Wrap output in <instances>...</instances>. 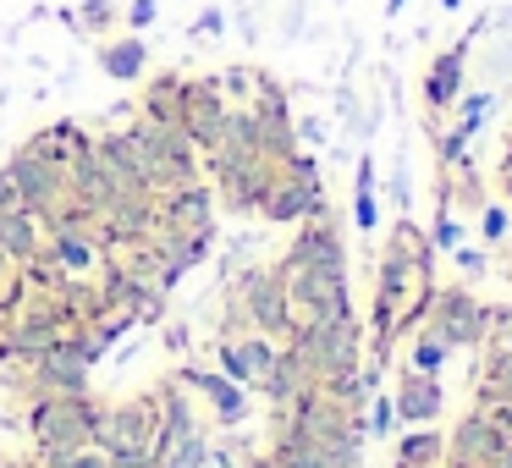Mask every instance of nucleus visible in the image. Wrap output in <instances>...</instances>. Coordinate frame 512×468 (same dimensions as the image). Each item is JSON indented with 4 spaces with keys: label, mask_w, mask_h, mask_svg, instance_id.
Segmentation results:
<instances>
[{
    "label": "nucleus",
    "mask_w": 512,
    "mask_h": 468,
    "mask_svg": "<svg viewBox=\"0 0 512 468\" xmlns=\"http://www.w3.org/2000/svg\"><path fill=\"white\" fill-rule=\"evenodd\" d=\"M105 402L94 391H61V397H28L23 424L34 435V452H78L94 446V419H100Z\"/></svg>",
    "instance_id": "nucleus-1"
},
{
    "label": "nucleus",
    "mask_w": 512,
    "mask_h": 468,
    "mask_svg": "<svg viewBox=\"0 0 512 468\" xmlns=\"http://www.w3.org/2000/svg\"><path fill=\"white\" fill-rule=\"evenodd\" d=\"M259 331L270 342H287L292 336V303H287V276L276 265H259L248 270L243 281L232 287V331Z\"/></svg>",
    "instance_id": "nucleus-2"
},
{
    "label": "nucleus",
    "mask_w": 512,
    "mask_h": 468,
    "mask_svg": "<svg viewBox=\"0 0 512 468\" xmlns=\"http://www.w3.org/2000/svg\"><path fill=\"white\" fill-rule=\"evenodd\" d=\"M160 441V397L155 386L138 391V397L105 402L100 419H94V446L105 457H133V452H155Z\"/></svg>",
    "instance_id": "nucleus-3"
},
{
    "label": "nucleus",
    "mask_w": 512,
    "mask_h": 468,
    "mask_svg": "<svg viewBox=\"0 0 512 468\" xmlns=\"http://www.w3.org/2000/svg\"><path fill=\"white\" fill-rule=\"evenodd\" d=\"M287 276V303H292V325H347L353 314V287L347 276H331V270H303V265H281Z\"/></svg>",
    "instance_id": "nucleus-4"
},
{
    "label": "nucleus",
    "mask_w": 512,
    "mask_h": 468,
    "mask_svg": "<svg viewBox=\"0 0 512 468\" xmlns=\"http://www.w3.org/2000/svg\"><path fill=\"white\" fill-rule=\"evenodd\" d=\"M364 320H347V325H292V353L303 358L309 380L325 375H353L364 369Z\"/></svg>",
    "instance_id": "nucleus-5"
},
{
    "label": "nucleus",
    "mask_w": 512,
    "mask_h": 468,
    "mask_svg": "<svg viewBox=\"0 0 512 468\" xmlns=\"http://www.w3.org/2000/svg\"><path fill=\"white\" fill-rule=\"evenodd\" d=\"M270 177H276V166L265 155H226V149L204 155V182L215 188V204L226 215H254L265 188H270Z\"/></svg>",
    "instance_id": "nucleus-6"
},
{
    "label": "nucleus",
    "mask_w": 512,
    "mask_h": 468,
    "mask_svg": "<svg viewBox=\"0 0 512 468\" xmlns=\"http://www.w3.org/2000/svg\"><path fill=\"white\" fill-rule=\"evenodd\" d=\"M78 331V320H72V309L61 298H39V292H28L23 303H17L12 314V358H39V353H56L67 336Z\"/></svg>",
    "instance_id": "nucleus-7"
},
{
    "label": "nucleus",
    "mask_w": 512,
    "mask_h": 468,
    "mask_svg": "<svg viewBox=\"0 0 512 468\" xmlns=\"http://www.w3.org/2000/svg\"><path fill=\"white\" fill-rule=\"evenodd\" d=\"M281 265H303V270H331V276H347V243H342V221H336L331 204H314L309 221H298Z\"/></svg>",
    "instance_id": "nucleus-8"
},
{
    "label": "nucleus",
    "mask_w": 512,
    "mask_h": 468,
    "mask_svg": "<svg viewBox=\"0 0 512 468\" xmlns=\"http://www.w3.org/2000/svg\"><path fill=\"white\" fill-rule=\"evenodd\" d=\"M479 28H485V23H474L463 39H452L446 50H435V56L424 61V78H419L424 122H441V116H452V105L463 100V83H468V45H474Z\"/></svg>",
    "instance_id": "nucleus-9"
},
{
    "label": "nucleus",
    "mask_w": 512,
    "mask_h": 468,
    "mask_svg": "<svg viewBox=\"0 0 512 468\" xmlns=\"http://www.w3.org/2000/svg\"><path fill=\"white\" fill-rule=\"evenodd\" d=\"M226 111H232V100H226L221 78L199 72V78H188V94H182V122H177V133L188 138V144L199 149V155H210V149L221 144Z\"/></svg>",
    "instance_id": "nucleus-10"
},
{
    "label": "nucleus",
    "mask_w": 512,
    "mask_h": 468,
    "mask_svg": "<svg viewBox=\"0 0 512 468\" xmlns=\"http://www.w3.org/2000/svg\"><path fill=\"white\" fill-rule=\"evenodd\" d=\"M424 325H435L457 353V347H479L490 336V309L463 287V281H452V287H435V303H430V320Z\"/></svg>",
    "instance_id": "nucleus-11"
},
{
    "label": "nucleus",
    "mask_w": 512,
    "mask_h": 468,
    "mask_svg": "<svg viewBox=\"0 0 512 468\" xmlns=\"http://www.w3.org/2000/svg\"><path fill=\"white\" fill-rule=\"evenodd\" d=\"M6 171H12L17 193H23V210L34 215V221H45V215L56 210L61 199H67V166H56V160L34 155L28 144H17V149H12Z\"/></svg>",
    "instance_id": "nucleus-12"
},
{
    "label": "nucleus",
    "mask_w": 512,
    "mask_h": 468,
    "mask_svg": "<svg viewBox=\"0 0 512 468\" xmlns=\"http://www.w3.org/2000/svg\"><path fill=\"white\" fill-rule=\"evenodd\" d=\"M177 380L188 391H199L204 408H210V424H221V430H237V424L254 413V397H248V386H237V380L215 375V369H177Z\"/></svg>",
    "instance_id": "nucleus-13"
},
{
    "label": "nucleus",
    "mask_w": 512,
    "mask_h": 468,
    "mask_svg": "<svg viewBox=\"0 0 512 468\" xmlns=\"http://www.w3.org/2000/svg\"><path fill=\"white\" fill-rule=\"evenodd\" d=\"M94 287H100V303L116 314H127V320H155L160 309H166V298H160L155 287H144L138 276H127L116 259H105L100 270H94Z\"/></svg>",
    "instance_id": "nucleus-14"
},
{
    "label": "nucleus",
    "mask_w": 512,
    "mask_h": 468,
    "mask_svg": "<svg viewBox=\"0 0 512 468\" xmlns=\"http://www.w3.org/2000/svg\"><path fill=\"white\" fill-rule=\"evenodd\" d=\"M501 452H507V441H501V435L490 430V424L479 419L474 408H468L463 419L452 424V435H446V457H441V468H490Z\"/></svg>",
    "instance_id": "nucleus-15"
},
{
    "label": "nucleus",
    "mask_w": 512,
    "mask_h": 468,
    "mask_svg": "<svg viewBox=\"0 0 512 468\" xmlns=\"http://www.w3.org/2000/svg\"><path fill=\"white\" fill-rule=\"evenodd\" d=\"M320 199H325L320 182H303V177L276 171L254 215H259V221H270V226H298V221H309V215H314V204H320Z\"/></svg>",
    "instance_id": "nucleus-16"
},
{
    "label": "nucleus",
    "mask_w": 512,
    "mask_h": 468,
    "mask_svg": "<svg viewBox=\"0 0 512 468\" xmlns=\"http://www.w3.org/2000/svg\"><path fill=\"white\" fill-rule=\"evenodd\" d=\"M67 193L94 215V221H105V215H111V204L122 199V188L111 182V171H105V160H100V149H94V144L67 166Z\"/></svg>",
    "instance_id": "nucleus-17"
},
{
    "label": "nucleus",
    "mask_w": 512,
    "mask_h": 468,
    "mask_svg": "<svg viewBox=\"0 0 512 468\" xmlns=\"http://www.w3.org/2000/svg\"><path fill=\"white\" fill-rule=\"evenodd\" d=\"M160 226H177V232H210L215 226V188L210 182H182V188L160 193Z\"/></svg>",
    "instance_id": "nucleus-18"
},
{
    "label": "nucleus",
    "mask_w": 512,
    "mask_h": 468,
    "mask_svg": "<svg viewBox=\"0 0 512 468\" xmlns=\"http://www.w3.org/2000/svg\"><path fill=\"white\" fill-rule=\"evenodd\" d=\"M391 408H397L402 424H435L446 408V386L441 375H419V369H402L397 391H391Z\"/></svg>",
    "instance_id": "nucleus-19"
},
{
    "label": "nucleus",
    "mask_w": 512,
    "mask_h": 468,
    "mask_svg": "<svg viewBox=\"0 0 512 468\" xmlns=\"http://www.w3.org/2000/svg\"><path fill=\"white\" fill-rule=\"evenodd\" d=\"M276 347H281V342H270V336H259V331H237V336H221L215 358H221V375H226V380H237V386L254 391L259 369L276 358Z\"/></svg>",
    "instance_id": "nucleus-20"
},
{
    "label": "nucleus",
    "mask_w": 512,
    "mask_h": 468,
    "mask_svg": "<svg viewBox=\"0 0 512 468\" xmlns=\"http://www.w3.org/2000/svg\"><path fill=\"white\" fill-rule=\"evenodd\" d=\"M182 94H188V72L166 67V72H149L138 83V116L155 127H177L182 122Z\"/></svg>",
    "instance_id": "nucleus-21"
},
{
    "label": "nucleus",
    "mask_w": 512,
    "mask_h": 468,
    "mask_svg": "<svg viewBox=\"0 0 512 468\" xmlns=\"http://www.w3.org/2000/svg\"><path fill=\"white\" fill-rule=\"evenodd\" d=\"M94 61L111 83H144L149 78V45L138 34H111L94 45Z\"/></svg>",
    "instance_id": "nucleus-22"
},
{
    "label": "nucleus",
    "mask_w": 512,
    "mask_h": 468,
    "mask_svg": "<svg viewBox=\"0 0 512 468\" xmlns=\"http://www.w3.org/2000/svg\"><path fill=\"white\" fill-rule=\"evenodd\" d=\"M303 386H314V380H309V369H303V358L292 353V342H281V347H276V358H270V364L259 369V380H254V391L270 402V408L292 402Z\"/></svg>",
    "instance_id": "nucleus-23"
},
{
    "label": "nucleus",
    "mask_w": 512,
    "mask_h": 468,
    "mask_svg": "<svg viewBox=\"0 0 512 468\" xmlns=\"http://www.w3.org/2000/svg\"><path fill=\"white\" fill-rule=\"evenodd\" d=\"M34 155H45V160H56V166H72V160L83 155V149L94 144V133H83L72 116H61V122H50V127H39V133H28L23 138Z\"/></svg>",
    "instance_id": "nucleus-24"
},
{
    "label": "nucleus",
    "mask_w": 512,
    "mask_h": 468,
    "mask_svg": "<svg viewBox=\"0 0 512 468\" xmlns=\"http://www.w3.org/2000/svg\"><path fill=\"white\" fill-rule=\"evenodd\" d=\"M45 248H50V259H56L67 276H94V270L105 265V254H100V243H94V232H45Z\"/></svg>",
    "instance_id": "nucleus-25"
},
{
    "label": "nucleus",
    "mask_w": 512,
    "mask_h": 468,
    "mask_svg": "<svg viewBox=\"0 0 512 468\" xmlns=\"http://www.w3.org/2000/svg\"><path fill=\"white\" fill-rule=\"evenodd\" d=\"M479 402H512V347L490 342L474 369V408Z\"/></svg>",
    "instance_id": "nucleus-26"
},
{
    "label": "nucleus",
    "mask_w": 512,
    "mask_h": 468,
    "mask_svg": "<svg viewBox=\"0 0 512 468\" xmlns=\"http://www.w3.org/2000/svg\"><path fill=\"white\" fill-rule=\"evenodd\" d=\"M210 237H215V226H210V232H177V226H160L149 243L160 248V259H166L177 276H188V270L199 265L204 254H210Z\"/></svg>",
    "instance_id": "nucleus-27"
},
{
    "label": "nucleus",
    "mask_w": 512,
    "mask_h": 468,
    "mask_svg": "<svg viewBox=\"0 0 512 468\" xmlns=\"http://www.w3.org/2000/svg\"><path fill=\"white\" fill-rule=\"evenodd\" d=\"M441 457H446V435L435 424H413L408 435H397L391 468H441Z\"/></svg>",
    "instance_id": "nucleus-28"
},
{
    "label": "nucleus",
    "mask_w": 512,
    "mask_h": 468,
    "mask_svg": "<svg viewBox=\"0 0 512 468\" xmlns=\"http://www.w3.org/2000/svg\"><path fill=\"white\" fill-rule=\"evenodd\" d=\"M39 248H45V226H39L34 215H28V210L0 215V254L12 259V265H28V259H39Z\"/></svg>",
    "instance_id": "nucleus-29"
},
{
    "label": "nucleus",
    "mask_w": 512,
    "mask_h": 468,
    "mask_svg": "<svg viewBox=\"0 0 512 468\" xmlns=\"http://www.w3.org/2000/svg\"><path fill=\"white\" fill-rule=\"evenodd\" d=\"M446 358H452V342H446L435 325H419V331H413V347H408V369H419V375H441Z\"/></svg>",
    "instance_id": "nucleus-30"
},
{
    "label": "nucleus",
    "mask_w": 512,
    "mask_h": 468,
    "mask_svg": "<svg viewBox=\"0 0 512 468\" xmlns=\"http://www.w3.org/2000/svg\"><path fill=\"white\" fill-rule=\"evenodd\" d=\"M353 226L358 232H375L380 226V199H375V160L358 155V182H353Z\"/></svg>",
    "instance_id": "nucleus-31"
},
{
    "label": "nucleus",
    "mask_w": 512,
    "mask_h": 468,
    "mask_svg": "<svg viewBox=\"0 0 512 468\" xmlns=\"http://www.w3.org/2000/svg\"><path fill=\"white\" fill-rule=\"evenodd\" d=\"M72 23H78V34H89L94 45H100V39H111L116 28H122V6H116V0H78Z\"/></svg>",
    "instance_id": "nucleus-32"
},
{
    "label": "nucleus",
    "mask_w": 512,
    "mask_h": 468,
    "mask_svg": "<svg viewBox=\"0 0 512 468\" xmlns=\"http://www.w3.org/2000/svg\"><path fill=\"white\" fill-rule=\"evenodd\" d=\"M490 105H496V100H490V94L485 89H479V94H463V100H457L452 105V116H457V133H468V138H474L479 133V127H485V116H490Z\"/></svg>",
    "instance_id": "nucleus-33"
},
{
    "label": "nucleus",
    "mask_w": 512,
    "mask_h": 468,
    "mask_svg": "<svg viewBox=\"0 0 512 468\" xmlns=\"http://www.w3.org/2000/svg\"><path fill=\"white\" fill-rule=\"evenodd\" d=\"M28 298V281H23V265L0 254V314H17V303Z\"/></svg>",
    "instance_id": "nucleus-34"
},
{
    "label": "nucleus",
    "mask_w": 512,
    "mask_h": 468,
    "mask_svg": "<svg viewBox=\"0 0 512 468\" xmlns=\"http://www.w3.org/2000/svg\"><path fill=\"white\" fill-rule=\"evenodd\" d=\"M39 463L45 468H111V457L100 446H78V452H45Z\"/></svg>",
    "instance_id": "nucleus-35"
},
{
    "label": "nucleus",
    "mask_w": 512,
    "mask_h": 468,
    "mask_svg": "<svg viewBox=\"0 0 512 468\" xmlns=\"http://www.w3.org/2000/svg\"><path fill=\"white\" fill-rule=\"evenodd\" d=\"M430 248H435V254H457V248H463V226L452 221V210H435V226H430Z\"/></svg>",
    "instance_id": "nucleus-36"
},
{
    "label": "nucleus",
    "mask_w": 512,
    "mask_h": 468,
    "mask_svg": "<svg viewBox=\"0 0 512 468\" xmlns=\"http://www.w3.org/2000/svg\"><path fill=\"white\" fill-rule=\"evenodd\" d=\"M507 232H512V210L507 204H485V210H479V237H485V243H501Z\"/></svg>",
    "instance_id": "nucleus-37"
},
{
    "label": "nucleus",
    "mask_w": 512,
    "mask_h": 468,
    "mask_svg": "<svg viewBox=\"0 0 512 468\" xmlns=\"http://www.w3.org/2000/svg\"><path fill=\"white\" fill-rule=\"evenodd\" d=\"M474 413H479V419H485V424H490V430H496V435H501V441H507V446H512V402H479V408H474Z\"/></svg>",
    "instance_id": "nucleus-38"
},
{
    "label": "nucleus",
    "mask_w": 512,
    "mask_h": 468,
    "mask_svg": "<svg viewBox=\"0 0 512 468\" xmlns=\"http://www.w3.org/2000/svg\"><path fill=\"white\" fill-rule=\"evenodd\" d=\"M155 17H160V0H133V6L122 12V28H127V34H144Z\"/></svg>",
    "instance_id": "nucleus-39"
},
{
    "label": "nucleus",
    "mask_w": 512,
    "mask_h": 468,
    "mask_svg": "<svg viewBox=\"0 0 512 468\" xmlns=\"http://www.w3.org/2000/svg\"><path fill=\"white\" fill-rule=\"evenodd\" d=\"M391 419H397L391 397H369V435H391Z\"/></svg>",
    "instance_id": "nucleus-40"
},
{
    "label": "nucleus",
    "mask_w": 512,
    "mask_h": 468,
    "mask_svg": "<svg viewBox=\"0 0 512 468\" xmlns=\"http://www.w3.org/2000/svg\"><path fill=\"white\" fill-rule=\"evenodd\" d=\"M17 210H23V193H17L12 171L0 166V215H17Z\"/></svg>",
    "instance_id": "nucleus-41"
},
{
    "label": "nucleus",
    "mask_w": 512,
    "mask_h": 468,
    "mask_svg": "<svg viewBox=\"0 0 512 468\" xmlns=\"http://www.w3.org/2000/svg\"><path fill=\"white\" fill-rule=\"evenodd\" d=\"M457 270H468V276H479V270H485V254H479V248H457Z\"/></svg>",
    "instance_id": "nucleus-42"
},
{
    "label": "nucleus",
    "mask_w": 512,
    "mask_h": 468,
    "mask_svg": "<svg viewBox=\"0 0 512 468\" xmlns=\"http://www.w3.org/2000/svg\"><path fill=\"white\" fill-rule=\"evenodd\" d=\"M0 364H12V314H0Z\"/></svg>",
    "instance_id": "nucleus-43"
},
{
    "label": "nucleus",
    "mask_w": 512,
    "mask_h": 468,
    "mask_svg": "<svg viewBox=\"0 0 512 468\" xmlns=\"http://www.w3.org/2000/svg\"><path fill=\"white\" fill-rule=\"evenodd\" d=\"M0 468H45V463L28 457V452H0Z\"/></svg>",
    "instance_id": "nucleus-44"
},
{
    "label": "nucleus",
    "mask_w": 512,
    "mask_h": 468,
    "mask_svg": "<svg viewBox=\"0 0 512 468\" xmlns=\"http://www.w3.org/2000/svg\"><path fill=\"white\" fill-rule=\"evenodd\" d=\"M237 468H270V452H248V457H243V463H237Z\"/></svg>",
    "instance_id": "nucleus-45"
},
{
    "label": "nucleus",
    "mask_w": 512,
    "mask_h": 468,
    "mask_svg": "<svg viewBox=\"0 0 512 468\" xmlns=\"http://www.w3.org/2000/svg\"><path fill=\"white\" fill-rule=\"evenodd\" d=\"M402 6H408V0H386V12H391V17H397V12H402Z\"/></svg>",
    "instance_id": "nucleus-46"
},
{
    "label": "nucleus",
    "mask_w": 512,
    "mask_h": 468,
    "mask_svg": "<svg viewBox=\"0 0 512 468\" xmlns=\"http://www.w3.org/2000/svg\"><path fill=\"white\" fill-rule=\"evenodd\" d=\"M441 6H446V12H457V6H463V0H441Z\"/></svg>",
    "instance_id": "nucleus-47"
},
{
    "label": "nucleus",
    "mask_w": 512,
    "mask_h": 468,
    "mask_svg": "<svg viewBox=\"0 0 512 468\" xmlns=\"http://www.w3.org/2000/svg\"><path fill=\"white\" fill-rule=\"evenodd\" d=\"M507 281H512V259H507Z\"/></svg>",
    "instance_id": "nucleus-48"
},
{
    "label": "nucleus",
    "mask_w": 512,
    "mask_h": 468,
    "mask_svg": "<svg viewBox=\"0 0 512 468\" xmlns=\"http://www.w3.org/2000/svg\"><path fill=\"white\" fill-rule=\"evenodd\" d=\"M507 138H512V127H507Z\"/></svg>",
    "instance_id": "nucleus-49"
}]
</instances>
